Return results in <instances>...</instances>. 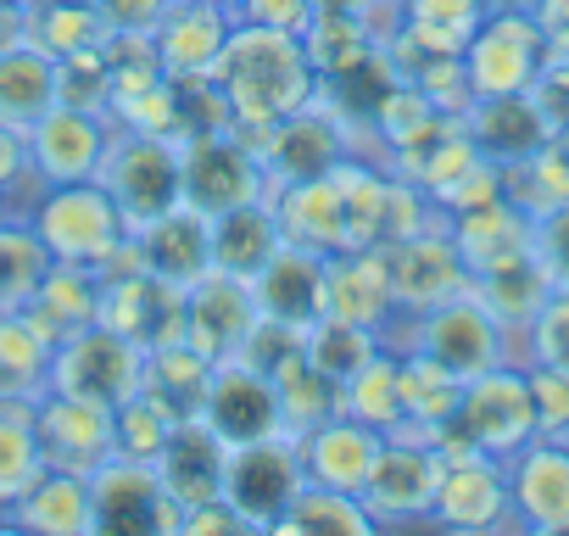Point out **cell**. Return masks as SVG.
Returning a JSON list of instances; mask_svg holds the SVG:
<instances>
[{
	"mask_svg": "<svg viewBox=\"0 0 569 536\" xmlns=\"http://www.w3.org/2000/svg\"><path fill=\"white\" fill-rule=\"evenodd\" d=\"M341 168V162H336ZM319 179H291V185H268V207L284 240H297L308 251H341L347 246V201H341V173Z\"/></svg>",
	"mask_w": 569,
	"mask_h": 536,
	"instance_id": "cell-20",
	"label": "cell"
},
{
	"mask_svg": "<svg viewBox=\"0 0 569 536\" xmlns=\"http://www.w3.org/2000/svg\"><path fill=\"white\" fill-rule=\"evenodd\" d=\"M279 224H273V207L268 201H246V207H229L212 218V268L223 275H240L251 280L257 268L279 251Z\"/></svg>",
	"mask_w": 569,
	"mask_h": 536,
	"instance_id": "cell-32",
	"label": "cell"
},
{
	"mask_svg": "<svg viewBox=\"0 0 569 536\" xmlns=\"http://www.w3.org/2000/svg\"><path fill=\"white\" fill-rule=\"evenodd\" d=\"M12 525H29V530H46V536H84L96 530V503H90V475H73V469H40L23 497L7 508Z\"/></svg>",
	"mask_w": 569,
	"mask_h": 536,
	"instance_id": "cell-27",
	"label": "cell"
},
{
	"mask_svg": "<svg viewBox=\"0 0 569 536\" xmlns=\"http://www.w3.org/2000/svg\"><path fill=\"white\" fill-rule=\"evenodd\" d=\"M273 391H279V419H284V436H308L313 425L336 419L341 414V386L308 364V353H297L284 369L268 375Z\"/></svg>",
	"mask_w": 569,
	"mask_h": 536,
	"instance_id": "cell-34",
	"label": "cell"
},
{
	"mask_svg": "<svg viewBox=\"0 0 569 536\" xmlns=\"http://www.w3.org/2000/svg\"><path fill=\"white\" fill-rule=\"evenodd\" d=\"M40 441H34V403H0V519L23 497V486L40 475Z\"/></svg>",
	"mask_w": 569,
	"mask_h": 536,
	"instance_id": "cell-39",
	"label": "cell"
},
{
	"mask_svg": "<svg viewBox=\"0 0 569 536\" xmlns=\"http://www.w3.org/2000/svg\"><path fill=\"white\" fill-rule=\"evenodd\" d=\"M0 224H12V207H7V196H0Z\"/></svg>",
	"mask_w": 569,
	"mask_h": 536,
	"instance_id": "cell-51",
	"label": "cell"
},
{
	"mask_svg": "<svg viewBox=\"0 0 569 536\" xmlns=\"http://www.w3.org/2000/svg\"><path fill=\"white\" fill-rule=\"evenodd\" d=\"M308 469L297 453V436H262L246 447H229L223 464V503L240 514L246 530H279L291 497L302 492Z\"/></svg>",
	"mask_w": 569,
	"mask_h": 536,
	"instance_id": "cell-4",
	"label": "cell"
},
{
	"mask_svg": "<svg viewBox=\"0 0 569 536\" xmlns=\"http://www.w3.org/2000/svg\"><path fill=\"white\" fill-rule=\"evenodd\" d=\"M134 251H140V262L151 268V275H162L173 286H196L212 268V218L196 212L190 201H179L173 212L134 229Z\"/></svg>",
	"mask_w": 569,
	"mask_h": 536,
	"instance_id": "cell-25",
	"label": "cell"
},
{
	"mask_svg": "<svg viewBox=\"0 0 569 536\" xmlns=\"http://www.w3.org/2000/svg\"><path fill=\"white\" fill-rule=\"evenodd\" d=\"M313 0H234V18L240 23H262V29H284V34H302L313 23Z\"/></svg>",
	"mask_w": 569,
	"mask_h": 536,
	"instance_id": "cell-46",
	"label": "cell"
},
{
	"mask_svg": "<svg viewBox=\"0 0 569 536\" xmlns=\"http://www.w3.org/2000/svg\"><path fill=\"white\" fill-rule=\"evenodd\" d=\"M436 475H441V458H436V441H419V436H397L386 430V447L363 480V508L375 514V525H391V519H425L430 514V497H436Z\"/></svg>",
	"mask_w": 569,
	"mask_h": 536,
	"instance_id": "cell-13",
	"label": "cell"
},
{
	"mask_svg": "<svg viewBox=\"0 0 569 536\" xmlns=\"http://www.w3.org/2000/svg\"><path fill=\"white\" fill-rule=\"evenodd\" d=\"M207 386H212V358H201L196 347H184V341L146 347V364H140V397L157 403L173 425H179V419H201Z\"/></svg>",
	"mask_w": 569,
	"mask_h": 536,
	"instance_id": "cell-28",
	"label": "cell"
},
{
	"mask_svg": "<svg viewBox=\"0 0 569 536\" xmlns=\"http://www.w3.org/2000/svg\"><path fill=\"white\" fill-rule=\"evenodd\" d=\"M541 62H547V34L536 12H519V7H491L486 23L463 46L469 96H519L536 85Z\"/></svg>",
	"mask_w": 569,
	"mask_h": 536,
	"instance_id": "cell-5",
	"label": "cell"
},
{
	"mask_svg": "<svg viewBox=\"0 0 569 536\" xmlns=\"http://www.w3.org/2000/svg\"><path fill=\"white\" fill-rule=\"evenodd\" d=\"M157 469L134 458H107L90 475V503H96V530H157Z\"/></svg>",
	"mask_w": 569,
	"mask_h": 536,
	"instance_id": "cell-29",
	"label": "cell"
},
{
	"mask_svg": "<svg viewBox=\"0 0 569 536\" xmlns=\"http://www.w3.org/2000/svg\"><path fill=\"white\" fill-rule=\"evenodd\" d=\"M536 257L547 268V280L558 291H569V201H558L536 218Z\"/></svg>",
	"mask_w": 569,
	"mask_h": 536,
	"instance_id": "cell-45",
	"label": "cell"
},
{
	"mask_svg": "<svg viewBox=\"0 0 569 536\" xmlns=\"http://www.w3.org/2000/svg\"><path fill=\"white\" fill-rule=\"evenodd\" d=\"M212 7H229V12H234V0H212Z\"/></svg>",
	"mask_w": 569,
	"mask_h": 536,
	"instance_id": "cell-52",
	"label": "cell"
},
{
	"mask_svg": "<svg viewBox=\"0 0 569 536\" xmlns=\"http://www.w3.org/2000/svg\"><path fill=\"white\" fill-rule=\"evenodd\" d=\"M302 46H308V62H313L319 79H336V73H347V68H358L363 57L380 51L358 12H330V7L313 12V23L302 29Z\"/></svg>",
	"mask_w": 569,
	"mask_h": 536,
	"instance_id": "cell-38",
	"label": "cell"
},
{
	"mask_svg": "<svg viewBox=\"0 0 569 536\" xmlns=\"http://www.w3.org/2000/svg\"><path fill=\"white\" fill-rule=\"evenodd\" d=\"M251 325H257V302L240 275L207 268L196 286H184V347H196L201 358H212V364L240 358Z\"/></svg>",
	"mask_w": 569,
	"mask_h": 536,
	"instance_id": "cell-14",
	"label": "cell"
},
{
	"mask_svg": "<svg viewBox=\"0 0 569 536\" xmlns=\"http://www.w3.org/2000/svg\"><path fill=\"white\" fill-rule=\"evenodd\" d=\"M386 262H391V291H397V308L408 314H425L458 291H469V268L458 257V240L452 229H419L397 246H386Z\"/></svg>",
	"mask_w": 569,
	"mask_h": 536,
	"instance_id": "cell-16",
	"label": "cell"
},
{
	"mask_svg": "<svg viewBox=\"0 0 569 536\" xmlns=\"http://www.w3.org/2000/svg\"><path fill=\"white\" fill-rule=\"evenodd\" d=\"M96 179L112 190V201H118V212L129 218V235H134L151 218H162L184 201V146L173 135L118 129Z\"/></svg>",
	"mask_w": 569,
	"mask_h": 536,
	"instance_id": "cell-2",
	"label": "cell"
},
{
	"mask_svg": "<svg viewBox=\"0 0 569 536\" xmlns=\"http://www.w3.org/2000/svg\"><path fill=\"white\" fill-rule=\"evenodd\" d=\"M458 123L475 140V151L491 157L497 168H513V162L536 157L552 140V118L541 112V101L530 90H519V96H475Z\"/></svg>",
	"mask_w": 569,
	"mask_h": 536,
	"instance_id": "cell-19",
	"label": "cell"
},
{
	"mask_svg": "<svg viewBox=\"0 0 569 536\" xmlns=\"http://www.w3.org/2000/svg\"><path fill=\"white\" fill-rule=\"evenodd\" d=\"M223 464H229V447L201 425V419H179L157 453V486L179 503V508H196V503H212L223 497Z\"/></svg>",
	"mask_w": 569,
	"mask_h": 536,
	"instance_id": "cell-23",
	"label": "cell"
},
{
	"mask_svg": "<svg viewBox=\"0 0 569 536\" xmlns=\"http://www.w3.org/2000/svg\"><path fill=\"white\" fill-rule=\"evenodd\" d=\"M458 397H463V380L458 375H447L425 353H402V425H397V436L436 441L452 425Z\"/></svg>",
	"mask_w": 569,
	"mask_h": 536,
	"instance_id": "cell-31",
	"label": "cell"
},
{
	"mask_svg": "<svg viewBox=\"0 0 569 536\" xmlns=\"http://www.w3.org/2000/svg\"><path fill=\"white\" fill-rule=\"evenodd\" d=\"M201 425H207L223 447H246V441H262V436H284L273 380H268L262 369H251L246 358L212 364V386H207V403H201Z\"/></svg>",
	"mask_w": 569,
	"mask_h": 536,
	"instance_id": "cell-12",
	"label": "cell"
},
{
	"mask_svg": "<svg viewBox=\"0 0 569 536\" xmlns=\"http://www.w3.org/2000/svg\"><path fill=\"white\" fill-rule=\"evenodd\" d=\"M452 436H463L469 447L491 453V458H513L530 436H536V397H530V375H513L508 364L463 380L458 414L447 425Z\"/></svg>",
	"mask_w": 569,
	"mask_h": 536,
	"instance_id": "cell-7",
	"label": "cell"
},
{
	"mask_svg": "<svg viewBox=\"0 0 569 536\" xmlns=\"http://www.w3.org/2000/svg\"><path fill=\"white\" fill-rule=\"evenodd\" d=\"M51 262L57 257L46 251L34 224H23V218L0 224V314H18L23 302H34V291L51 275Z\"/></svg>",
	"mask_w": 569,
	"mask_h": 536,
	"instance_id": "cell-37",
	"label": "cell"
},
{
	"mask_svg": "<svg viewBox=\"0 0 569 536\" xmlns=\"http://www.w3.org/2000/svg\"><path fill=\"white\" fill-rule=\"evenodd\" d=\"M118 123L107 112H84V107H51L34 129H29V157L40 168L46 185H68V179H96L107 146H112Z\"/></svg>",
	"mask_w": 569,
	"mask_h": 536,
	"instance_id": "cell-15",
	"label": "cell"
},
{
	"mask_svg": "<svg viewBox=\"0 0 569 536\" xmlns=\"http://www.w3.org/2000/svg\"><path fill=\"white\" fill-rule=\"evenodd\" d=\"M536 23L547 40H558V51H569V0H536Z\"/></svg>",
	"mask_w": 569,
	"mask_h": 536,
	"instance_id": "cell-48",
	"label": "cell"
},
{
	"mask_svg": "<svg viewBox=\"0 0 569 536\" xmlns=\"http://www.w3.org/2000/svg\"><path fill=\"white\" fill-rule=\"evenodd\" d=\"M34 235L46 240V251L57 262H90L101 268L123 240H129V218L118 212L112 190L101 179H68V185H46V196L29 212Z\"/></svg>",
	"mask_w": 569,
	"mask_h": 536,
	"instance_id": "cell-3",
	"label": "cell"
},
{
	"mask_svg": "<svg viewBox=\"0 0 569 536\" xmlns=\"http://www.w3.org/2000/svg\"><path fill=\"white\" fill-rule=\"evenodd\" d=\"M57 101L62 107H84V112H107L112 107V68H107V40L57 57Z\"/></svg>",
	"mask_w": 569,
	"mask_h": 536,
	"instance_id": "cell-42",
	"label": "cell"
},
{
	"mask_svg": "<svg viewBox=\"0 0 569 536\" xmlns=\"http://www.w3.org/2000/svg\"><path fill=\"white\" fill-rule=\"evenodd\" d=\"M380 447H386V430H375V425H363L352 414H336V419L313 425L308 436H297V453H302L308 480L336 486V492H363Z\"/></svg>",
	"mask_w": 569,
	"mask_h": 536,
	"instance_id": "cell-22",
	"label": "cell"
},
{
	"mask_svg": "<svg viewBox=\"0 0 569 536\" xmlns=\"http://www.w3.org/2000/svg\"><path fill=\"white\" fill-rule=\"evenodd\" d=\"M508 503L519 508V519H525V525L563 530V525H569V447L525 441V447L513 453Z\"/></svg>",
	"mask_w": 569,
	"mask_h": 536,
	"instance_id": "cell-26",
	"label": "cell"
},
{
	"mask_svg": "<svg viewBox=\"0 0 569 536\" xmlns=\"http://www.w3.org/2000/svg\"><path fill=\"white\" fill-rule=\"evenodd\" d=\"M234 29V12L229 7H212V0H173L162 12V23L151 29V46H157V62L168 79H201L212 73L223 40Z\"/></svg>",
	"mask_w": 569,
	"mask_h": 536,
	"instance_id": "cell-21",
	"label": "cell"
},
{
	"mask_svg": "<svg viewBox=\"0 0 569 536\" xmlns=\"http://www.w3.org/2000/svg\"><path fill=\"white\" fill-rule=\"evenodd\" d=\"M386 341H380V330H369V325H347V319H313L308 325V341H302V353H308V364L313 369H325L336 386L347 380V375H358L375 353H380Z\"/></svg>",
	"mask_w": 569,
	"mask_h": 536,
	"instance_id": "cell-40",
	"label": "cell"
},
{
	"mask_svg": "<svg viewBox=\"0 0 569 536\" xmlns=\"http://www.w3.org/2000/svg\"><path fill=\"white\" fill-rule=\"evenodd\" d=\"M18 7H23V12H29V7H34V0H18Z\"/></svg>",
	"mask_w": 569,
	"mask_h": 536,
	"instance_id": "cell-53",
	"label": "cell"
},
{
	"mask_svg": "<svg viewBox=\"0 0 569 536\" xmlns=\"http://www.w3.org/2000/svg\"><path fill=\"white\" fill-rule=\"evenodd\" d=\"M257 157L268 168V185H291V179H319L330 173L336 162L352 157V123L319 96L313 107L279 118L273 129H262L257 140Z\"/></svg>",
	"mask_w": 569,
	"mask_h": 536,
	"instance_id": "cell-8",
	"label": "cell"
},
{
	"mask_svg": "<svg viewBox=\"0 0 569 536\" xmlns=\"http://www.w3.org/2000/svg\"><path fill=\"white\" fill-rule=\"evenodd\" d=\"M325 314L347 319V325H369L386 336V325L397 314L386 246H341L325 257Z\"/></svg>",
	"mask_w": 569,
	"mask_h": 536,
	"instance_id": "cell-17",
	"label": "cell"
},
{
	"mask_svg": "<svg viewBox=\"0 0 569 536\" xmlns=\"http://www.w3.org/2000/svg\"><path fill=\"white\" fill-rule=\"evenodd\" d=\"M140 364H146V347H134L129 336L107 325H84L51 353V391L118 408L140 391Z\"/></svg>",
	"mask_w": 569,
	"mask_h": 536,
	"instance_id": "cell-6",
	"label": "cell"
},
{
	"mask_svg": "<svg viewBox=\"0 0 569 536\" xmlns=\"http://www.w3.org/2000/svg\"><path fill=\"white\" fill-rule=\"evenodd\" d=\"M246 286H251V302H257L262 319L308 330L313 319H325V251L279 240V251L257 268Z\"/></svg>",
	"mask_w": 569,
	"mask_h": 536,
	"instance_id": "cell-18",
	"label": "cell"
},
{
	"mask_svg": "<svg viewBox=\"0 0 569 536\" xmlns=\"http://www.w3.org/2000/svg\"><path fill=\"white\" fill-rule=\"evenodd\" d=\"M341 414H352L375 430H397L402 425V358L380 347L358 375H347L341 380Z\"/></svg>",
	"mask_w": 569,
	"mask_h": 536,
	"instance_id": "cell-36",
	"label": "cell"
},
{
	"mask_svg": "<svg viewBox=\"0 0 569 536\" xmlns=\"http://www.w3.org/2000/svg\"><path fill=\"white\" fill-rule=\"evenodd\" d=\"M184 201L207 218L246 207V201H268V168L257 146L240 140L234 129L184 140Z\"/></svg>",
	"mask_w": 569,
	"mask_h": 536,
	"instance_id": "cell-10",
	"label": "cell"
},
{
	"mask_svg": "<svg viewBox=\"0 0 569 536\" xmlns=\"http://www.w3.org/2000/svg\"><path fill=\"white\" fill-rule=\"evenodd\" d=\"M23 40V7L18 0H0V51Z\"/></svg>",
	"mask_w": 569,
	"mask_h": 536,
	"instance_id": "cell-49",
	"label": "cell"
},
{
	"mask_svg": "<svg viewBox=\"0 0 569 536\" xmlns=\"http://www.w3.org/2000/svg\"><path fill=\"white\" fill-rule=\"evenodd\" d=\"M313 7H319V12H325V7H330V12H358L363 0H313Z\"/></svg>",
	"mask_w": 569,
	"mask_h": 536,
	"instance_id": "cell-50",
	"label": "cell"
},
{
	"mask_svg": "<svg viewBox=\"0 0 569 536\" xmlns=\"http://www.w3.org/2000/svg\"><path fill=\"white\" fill-rule=\"evenodd\" d=\"M51 107H57V57L34 51L29 40L7 46L0 51V123L29 135Z\"/></svg>",
	"mask_w": 569,
	"mask_h": 536,
	"instance_id": "cell-30",
	"label": "cell"
},
{
	"mask_svg": "<svg viewBox=\"0 0 569 536\" xmlns=\"http://www.w3.org/2000/svg\"><path fill=\"white\" fill-rule=\"evenodd\" d=\"M173 0H96L107 34H151Z\"/></svg>",
	"mask_w": 569,
	"mask_h": 536,
	"instance_id": "cell-47",
	"label": "cell"
},
{
	"mask_svg": "<svg viewBox=\"0 0 569 536\" xmlns=\"http://www.w3.org/2000/svg\"><path fill=\"white\" fill-rule=\"evenodd\" d=\"M452 240H458V257H463V268H469V280L497 275V268H508V262L536 257V224H530L519 207H508L502 196H497V201H480V207H469V212H458V218H452Z\"/></svg>",
	"mask_w": 569,
	"mask_h": 536,
	"instance_id": "cell-24",
	"label": "cell"
},
{
	"mask_svg": "<svg viewBox=\"0 0 569 536\" xmlns=\"http://www.w3.org/2000/svg\"><path fill=\"white\" fill-rule=\"evenodd\" d=\"M207 79L218 85V96L229 107V129L240 140H257L279 118H291V112L319 101V73L308 62L302 34L240 23V18H234V29H229Z\"/></svg>",
	"mask_w": 569,
	"mask_h": 536,
	"instance_id": "cell-1",
	"label": "cell"
},
{
	"mask_svg": "<svg viewBox=\"0 0 569 536\" xmlns=\"http://www.w3.org/2000/svg\"><path fill=\"white\" fill-rule=\"evenodd\" d=\"M34 441H40V464L46 469L96 475L107 458H118L112 408L107 403H84V397H62V391H46L34 403Z\"/></svg>",
	"mask_w": 569,
	"mask_h": 536,
	"instance_id": "cell-11",
	"label": "cell"
},
{
	"mask_svg": "<svg viewBox=\"0 0 569 536\" xmlns=\"http://www.w3.org/2000/svg\"><path fill=\"white\" fill-rule=\"evenodd\" d=\"M51 353L23 314H0V403H40L51 391Z\"/></svg>",
	"mask_w": 569,
	"mask_h": 536,
	"instance_id": "cell-33",
	"label": "cell"
},
{
	"mask_svg": "<svg viewBox=\"0 0 569 536\" xmlns=\"http://www.w3.org/2000/svg\"><path fill=\"white\" fill-rule=\"evenodd\" d=\"M530 347H536L541 364L569 369V291L552 286V297L536 308V319H530Z\"/></svg>",
	"mask_w": 569,
	"mask_h": 536,
	"instance_id": "cell-44",
	"label": "cell"
},
{
	"mask_svg": "<svg viewBox=\"0 0 569 536\" xmlns=\"http://www.w3.org/2000/svg\"><path fill=\"white\" fill-rule=\"evenodd\" d=\"M23 40L46 57H68V51H84V46H101L107 40V23L90 0H34L23 12Z\"/></svg>",
	"mask_w": 569,
	"mask_h": 536,
	"instance_id": "cell-35",
	"label": "cell"
},
{
	"mask_svg": "<svg viewBox=\"0 0 569 536\" xmlns=\"http://www.w3.org/2000/svg\"><path fill=\"white\" fill-rule=\"evenodd\" d=\"M279 530H375V514L363 508L358 492H336V486L302 480V492L291 497Z\"/></svg>",
	"mask_w": 569,
	"mask_h": 536,
	"instance_id": "cell-41",
	"label": "cell"
},
{
	"mask_svg": "<svg viewBox=\"0 0 569 536\" xmlns=\"http://www.w3.org/2000/svg\"><path fill=\"white\" fill-rule=\"evenodd\" d=\"M413 353L436 358L458 380H475V375L502 364V325H497V314L475 291H458V297H447V302L419 314Z\"/></svg>",
	"mask_w": 569,
	"mask_h": 536,
	"instance_id": "cell-9",
	"label": "cell"
},
{
	"mask_svg": "<svg viewBox=\"0 0 569 536\" xmlns=\"http://www.w3.org/2000/svg\"><path fill=\"white\" fill-rule=\"evenodd\" d=\"M112 425H118V458H134V464H157V453L173 430V419L157 403H146L140 391L112 408Z\"/></svg>",
	"mask_w": 569,
	"mask_h": 536,
	"instance_id": "cell-43",
	"label": "cell"
}]
</instances>
